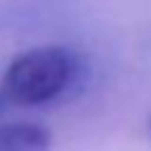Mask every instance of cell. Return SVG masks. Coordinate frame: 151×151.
Here are the masks:
<instances>
[{"label":"cell","instance_id":"7a4b0ae2","mask_svg":"<svg viewBox=\"0 0 151 151\" xmlns=\"http://www.w3.org/2000/svg\"><path fill=\"white\" fill-rule=\"evenodd\" d=\"M52 134L35 123L0 125V151H50Z\"/></svg>","mask_w":151,"mask_h":151},{"label":"cell","instance_id":"3957f363","mask_svg":"<svg viewBox=\"0 0 151 151\" xmlns=\"http://www.w3.org/2000/svg\"><path fill=\"white\" fill-rule=\"evenodd\" d=\"M2 101H5V97H2V92H0V106H2Z\"/></svg>","mask_w":151,"mask_h":151},{"label":"cell","instance_id":"6da1fadb","mask_svg":"<svg viewBox=\"0 0 151 151\" xmlns=\"http://www.w3.org/2000/svg\"><path fill=\"white\" fill-rule=\"evenodd\" d=\"M78 76V59L66 47H33L17 54L2 73L0 92L17 106H40L61 97Z\"/></svg>","mask_w":151,"mask_h":151}]
</instances>
